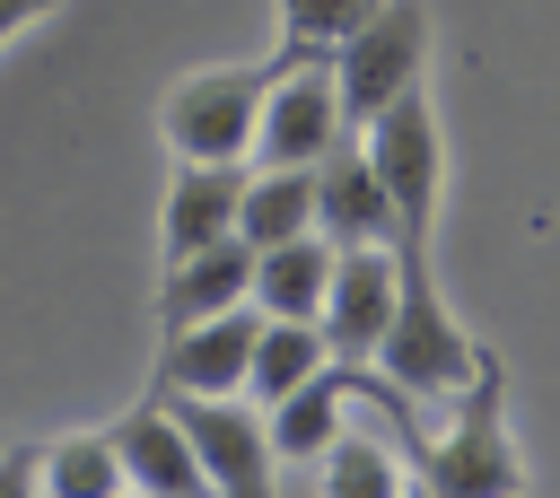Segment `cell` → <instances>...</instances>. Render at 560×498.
Returning a JSON list of instances; mask_svg holds the SVG:
<instances>
[{
    "instance_id": "6da1fadb",
    "label": "cell",
    "mask_w": 560,
    "mask_h": 498,
    "mask_svg": "<svg viewBox=\"0 0 560 498\" xmlns=\"http://www.w3.org/2000/svg\"><path fill=\"white\" fill-rule=\"evenodd\" d=\"M394 253H402V280H394V315H385L376 367H385V384L411 393V402H455V393L481 376V349H472V332L446 315V297H438V280H429V245L402 236Z\"/></svg>"
},
{
    "instance_id": "7a4b0ae2",
    "label": "cell",
    "mask_w": 560,
    "mask_h": 498,
    "mask_svg": "<svg viewBox=\"0 0 560 498\" xmlns=\"http://www.w3.org/2000/svg\"><path fill=\"white\" fill-rule=\"evenodd\" d=\"M359 149L394 201V227L411 245H429V218H438V192H446V140H438V105H429V79L402 87L394 105H376L359 122Z\"/></svg>"
},
{
    "instance_id": "3957f363",
    "label": "cell",
    "mask_w": 560,
    "mask_h": 498,
    "mask_svg": "<svg viewBox=\"0 0 560 498\" xmlns=\"http://www.w3.org/2000/svg\"><path fill=\"white\" fill-rule=\"evenodd\" d=\"M420 489H525V463L508 446V376L499 358H481V376L455 393V428L411 446Z\"/></svg>"
},
{
    "instance_id": "277c9868",
    "label": "cell",
    "mask_w": 560,
    "mask_h": 498,
    "mask_svg": "<svg viewBox=\"0 0 560 498\" xmlns=\"http://www.w3.org/2000/svg\"><path fill=\"white\" fill-rule=\"evenodd\" d=\"M420 70H429V9H420V0H376V9L332 44L341 122L359 131L376 105H394L402 87H420Z\"/></svg>"
},
{
    "instance_id": "5b68a950",
    "label": "cell",
    "mask_w": 560,
    "mask_h": 498,
    "mask_svg": "<svg viewBox=\"0 0 560 498\" xmlns=\"http://www.w3.org/2000/svg\"><path fill=\"white\" fill-rule=\"evenodd\" d=\"M262 79L271 70H236V61H210L192 79L166 87L158 105V131L175 157H254V114H262Z\"/></svg>"
},
{
    "instance_id": "8992f818",
    "label": "cell",
    "mask_w": 560,
    "mask_h": 498,
    "mask_svg": "<svg viewBox=\"0 0 560 498\" xmlns=\"http://www.w3.org/2000/svg\"><path fill=\"white\" fill-rule=\"evenodd\" d=\"M158 402L175 411V428H184V446H192V463H201L210 489H236V498L271 489L280 463H271L262 402H236V393H166V384H158Z\"/></svg>"
},
{
    "instance_id": "52a82bcc",
    "label": "cell",
    "mask_w": 560,
    "mask_h": 498,
    "mask_svg": "<svg viewBox=\"0 0 560 498\" xmlns=\"http://www.w3.org/2000/svg\"><path fill=\"white\" fill-rule=\"evenodd\" d=\"M341 96H332V61H289L262 79V114H254V166H315L341 140Z\"/></svg>"
},
{
    "instance_id": "ba28073f",
    "label": "cell",
    "mask_w": 560,
    "mask_h": 498,
    "mask_svg": "<svg viewBox=\"0 0 560 498\" xmlns=\"http://www.w3.org/2000/svg\"><path fill=\"white\" fill-rule=\"evenodd\" d=\"M394 280H402V253L394 245H341L332 253V280H324V306H315V332L332 358H376L385 341V315H394Z\"/></svg>"
},
{
    "instance_id": "9c48e42d",
    "label": "cell",
    "mask_w": 560,
    "mask_h": 498,
    "mask_svg": "<svg viewBox=\"0 0 560 498\" xmlns=\"http://www.w3.org/2000/svg\"><path fill=\"white\" fill-rule=\"evenodd\" d=\"M306 175H315V236H332V245H402L394 201H385V183H376L359 131H341Z\"/></svg>"
},
{
    "instance_id": "30bf717a",
    "label": "cell",
    "mask_w": 560,
    "mask_h": 498,
    "mask_svg": "<svg viewBox=\"0 0 560 498\" xmlns=\"http://www.w3.org/2000/svg\"><path fill=\"white\" fill-rule=\"evenodd\" d=\"M254 306H219L166 332L158 349V384L166 393H245V349H254Z\"/></svg>"
},
{
    "instance_id": "8fae6325",
    "label": "cell",
    "mask_w": 560,
    "mask_h": 498,
    "mask_svg": "<svg viewBox=\"0 0 560 498\" xmlns=\"http://www.w3.org/2000/svg\"><path fill=\"white\" fill-rule=\"evenodd\" d=\"M245 288H254V245L245 236H210V245H192V253L166 262V280H158V332H175L192 315H219V306H245Z\"/></svg>"
},
{
    "instance_id": "7c38bea8",
    "label": "cell",
    "mask_w": 560,
    "mask_h": 498,
    "mask_svg": "<svg viewBox=\"0 0 560 498\" xmlns=\"http://www.w3.org/2000/svg\"><path fill=\"white\" fill-rule=\"evenodd\" d=\"M350 402H359V367L350 358H324L306 384H289L280 402H271V463H315L324 446H332V428L350 419Z\"/></svg>"
},
{
    "instance_id": "4fadbf2b",
    "label": "cell",
    "mask_w": 560,
    "mask_h": 498,
    "mask_svg": "<svg viewBox=\"0 0 560 498\" xmlns=\"http://www.w3.org/2000/svg\"><path fill=\"white\" fill-rule=\"evenodd\" d=\"M105 446H114V463H122V481L131 489H158V498H184V489H210L201 481V463H192V446H184V428H175V411L149 393L140 411H122L114 428H105Z\"/></svg>"
},
{
    "instance_id": "5bb4252c",
    "label": "cell",
    "mask_w": 560,
    "mask_h": 498,
    "mask_svg": "<svg viewBox=\"0 0 560 498\" xmlns=\"http://www.w3.org/2000/svg\"><path fill=\"white\" fill-rule=\"evenodd\" d=\"M236 192H245V157H175V183H166V262L210 245V236H236Z\"/></svg>"
},
{
    "instance_id": "9a60e30c",
    "label": "cell",
    "mask_w": 560,
    "mask_h": 498,
    "mask_svg": "<svg viewBox=\"0 0 560 498\" xmlns=\"http://www.w3.org/2000/svg\"><path fill=\"white\" fill-rule=\"evenodd\" d=\"M332 236H280V245H262L254 253V288H245V306L254 315H306L315 323V306H324V280H332Z\"/></svg>"
},
{
    "instance_id": "2e32d148",
    "label": "cell",
    "mask_w": 560,
    "mask_h": 498,
    "mask_svg": "<svg viewBox=\"0 0 560 498\" xmlns=\"http://www.w3.org/2000/svg\"><path fill=\"white\" fill-rule=\"evenodd\" d=\"M306 227H315V175L306 166H254L236 192V236L262 253V245L306 236Z\"/></svg>"
},
{
    "instance_id": "e0dca14e",
    "label": "cell",
    "mask_w": 560,
    "mask_h": 498,
    "mask_svg": "<svg viewBox=\"0 0 560 498\" xmlns=\"http://www.w3.org/2000/svg\"><path fill=\"white\" fill-rule=\"evenodd\" d=\"M324 358H332V349H324V332H315L306 315H262V323H254V349H245V393L271 411V402H280L289 384H306Z\"/></svg>"
},
{
    "instance_id": "ac0fdd59",
    "label": "cell",
    "mask_w": 560,
    "mask_h": 498,
    "mask_svg": "<svg viewBox=\"0 0 560 498\" xmlns=\"http://www.w3.org/2000/svg\"><path fill=\"white\" fill-rule=\"evenodd\" d=\"M376 0H280V61L271 70H289V61H332V44L368 17Z\"/></svg>"
},
{
    "instance_id": "d6986e66",
    "label": "cell",
    "mask_w": 560,
    "mask_h": 498,
    "mask_svg": "<svg viewBox=\"0 0 560 498\" xmlns=\"http://www.w3.org/2000/svg\"><path fill=\"white\" fill-rule=\"evenodd\" d=\"M315 472H324V489H341V498H350V489H359V498H385V489H402V463H394V454H385L368 428H350V419L332 428V446L315 454Z\"/></svg>"
},
{
    "instance_id": "ffe728a7",
    "label": "cell",
    "mask_w": 560,
    "mask_h": 498,
    "mask_svg": "<svg viewBox=\"0 0 560 498\" xmlns=\"http://www.w3.org/2000/svg\"><path fill=\"white\" fill-rule=\"evenodd\" d=\"M44 489H79V498H114V489H131V481H122V463H114V446H105V428H96V437H52V446H44Z\"/></svg>"
},
{
    "instance_id": "44dd1931",
    "label": "cell",
    "mask_w": 560,
    "mask_h": 498,
    "mask_svg": "<svg viewBox=\"0 0 560 498\" xmlns=\"http://www.w3.org/2000/svg\"><path fill=\"white\" fill-rule=\"evenodd\" d=\"M0 489H44V446H18V454H0Z\"/></svg>"
},
{
    "instance_id": "7402d4cb",
    "label": "cell",
    "mask_w": 560,
    "mask_h": 498,
    "mask_svg": "<svg viewBox=\"0 0 560 498\" xmlns=\"http://www.w3.org/2000/svg\"><path fill=\"white\" fill-rule=\"evenodd\" d=\"M61 0H0V44L18 35V26H35V17H52Z\"/></svg>"
}]
</instances>
